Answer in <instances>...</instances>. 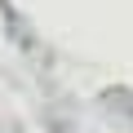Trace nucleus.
<instances>
[{
    "label": "nucleus",
    "mask_w": 133,
    "mask_h": 133,
    "mask_svg": "<svg viewBox=\"0 0 133 133\" xmlns=\"http://www.w3.org/2000/svg\"><path fill=\"white\" fill-rule=\"evenodd\" d=\"M0 22H5V31H9V40L27 53V58H40L44 49H40V40H36V31H31V22L9 5V0H0Z\"/></svg>",
    "instance_id": "obj_1"
},
{
    "label": "nucleus",
    "mask_w": 133,
    "mask_h": 133,
    "mask_svg": "<svg viewBox=\"0 0 133 133\" xmlns=\"http://www.w3.org/2000/svg\"><path fill=\"white\" fill-rule=\"evenodd\" d=\"M102 107L111 111V115H120V120H129L133 124V89H102Z\"/></svg>",
    "instance_id": "obj_2"
}]
</instances>
